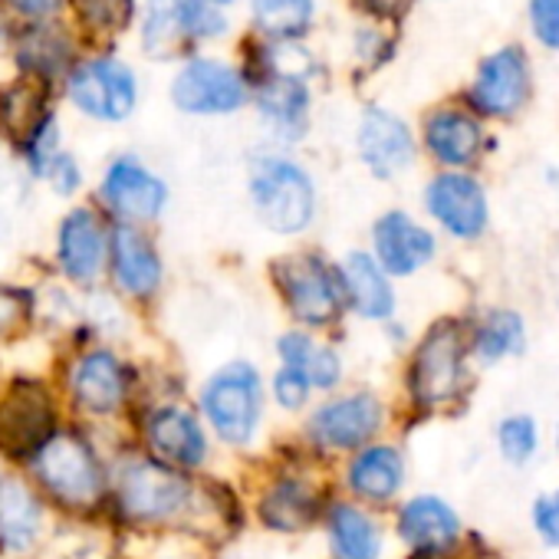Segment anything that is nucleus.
<instances>
[{
	"label": "nucleus",
	"mask_w": 559,
	"mask_h": 559,
	"mask_svg": "<svg viewBox=\"0 0 559 559\" xmlns=\"http://www.w3.org/2000/svg\"><path fill=\"white\" fill-rule=\"evenodd\" d=\"M178 27L188 37H217L224 34L227 24L211 4H201V0H178Z\"/></svg>",
	"instance_id": "4c0bfd02"
},
{
	"label": "nucleus",
	"mask_w": 559,
	"mask_h": 559,
	"mask_svg": "<svg viewBox=\"0 0 559 559\" xmlns=\"http://www.w3.org/2000/svg\"><path fill=\"white\" fill-rule=\"evenodd\" d=\"M171 103L185 116H234L250 103V83L227 63L191 60L171 83Z\"/></svg>",
	"instance_id": "4be33fe9"
},
{
	"label": "nucleus",
	"mask_w": 559,
	"mask_h": 559,
	"mask_svg": "<svg viewBox=\"0 0 559 559\" xmlns=\"http://www.w3.org/2000/svg\"><path fill=\"white\" fill-rule=\"evenodd\" d=\"M389 428H392V402L372 385L349 382L340 392L320 395L297 425L284 428V435L310 461L333 467L353 451L385 438Z\"/></svg>",
	"instance_id": "1a4fd4ad"
},
{
	"label": "nucleus",
	"mask_w": 559,
	"mask_h": 559,
	"mask_svg": "<svg viewBox=\"0 0 559 559\" xmlns=\"http://www.w3.org/2000/svg\"><path fill=\"white\" fill-rule=\"evenodd\" d=\"M188 395L227 467L257 461L280 435L266 402V369L253 356L237 353L207 366Z\"/></svg>",
	"instance_id": "39448f33"
},
{
	"label": "nucleus",
	"mask_w": 559,
	"mask_h": 559,
	"mask_svg": "<svg viewBox=\"0 0 559 559\" xmlns=\"http://www.w3.org/2000/svg\"><path fill=\"white\" fill-rule=\"evenodd\" d=\"M67 96L76 112L93 122L119 126L139 106V83L132 70L112 57L86 60L67 73Z\"/></svg>",
	"instance_id": "a211bd4d"
},
{
	"label": "nucleus",
	"mask_w": 559,
	"mask_h": 559,
	"mask_svg": "<svg viewBox=\"0 0 559 559\" xmlns=\"http://www.w3.org/2000/svg\"><path fill=\"white\" fill-rule=\"evenodd\" d=\"M552 503H556V507H559V493H556V500H552Z\"/></svg>",
	"instance_id": "de8ad7c7"
},
{
	"label": "nucleus",
	"mask_w": 559,
	"mask_h": 559,
	"mask_svg": "<svg viewBox=\"0 0 559 559\" xmlns=\"http://www.w3.org/2000/svg\"><path fill=\"white\" fill-rule=\"evenodd\" d=\"M533 520H536V530L546 543L559 546V507L552 500H536V510H533Z\"/></svg>",
	"instance_id": "a19ab883"
},
{
	"label": "nucleus",
	"mask_w": 559,
	"mask_h": 559,
	"mask_svg": "<svg viewBox=\"0 0 559 559\" xmlns=\"http://www.w3.org/2000/svg\"><path fill=\"white\" fill-rule=\"evenodd\" d=\"M366 250L399 284V280H412L415 273H421L438 257V237L415 214L389 207L372 221Z\"/></svg>",
	"instance_id": "aec40b11"
},
{
	"label": "nucleus",
	"mask_w": 559,
	"mask_h": 559,
	"mask_svg": "<svg viewBox=\"0 0 559 559\" xmlns=\"http://www.w3.org/2000/svg\"><path fill=\"white\" fill-rule=\"evenodd\" d=\"M198 477L158 464L129 438L112 451L106 533L122 552H139L155 543H185L194 516Z\"/></svg>",
	"instance_id": "f257e3e1"
},
{
	"label": "nucleus",
	"mask_w": 559,
	"mask_h": 559,
	"mask_svg": "<svg viewBox=\"0 0 559 559\" xmlns=\"http://www.w3.org/2000/svg\"><path fill=\"white\" fill-rule=\"evenodd\" d=\"M428 217L457 240H474L487 227V198L484 188L464 171H441L425 188Z\"/></svg>",
	"instance_id": "b1692460"
},
{
	"label": "nucleus",
	"mask_w": 559,
	"mask_h": 559,
	"mask_svg": "<svg viewBox=\"0 0 559 559\" xmlns=\"http://www.w3.org/2000/svg\"><path fill=\"white\" fill-rule=\"evenodd\" d=\"M76 11L96 31H119L132 21L135 0H76Z\"/></svg>",
	"instance_id": "e433bc0d"
},
{
	"label": "nucleus",
	"mask_w": 559,
	"mask_h": 559,
	"mask_svg": "<svg viewBox=\"0 0 559 559\" xmlns=\"http://www.w3.org/2000/svg\"><path fill=\"white\" fill-rule=\"evenodd\" d=\"M145 359L132 346L76 340L50 349V379L60 392L67 421L103 435H126V425L142 402Z\"/></svg>",
	"instance_id": "f03ea898"
},
{
	"label": "nucleus",
	"mask_w": 559,
	"mask_h": 559,
	"mask_svg": "<svg viewBox=\"0 0 559 559\" xmlns=\"http://www.w3.org/2000/svg\"><path fill=\"white\" fill-rule=\"evenodd\" d=\"M467 376V333L457 320L431 323L408 349L402 389L415 412H438L451 405Z\"/></svg>",
	"instance_id": "ddd939ff"
},
{
	"label": "nucleus",
	"mask_w": 559,
	"mask_h": 559,
	"mask_svg": "<svg viewBox=\"0 0 559 559\" xmlns=\"http://www.w3.org/2000/svg\"><path fill=\"white\" fill-rule=\"evenodd\" d=\"M198 559H221V556H198Z\"/></svg>",
	"instance_id": "49530a36"
},
{
	"label": "nucleus",
	"mask_w": 559,
	"mask_h": 559,
	"mask_svg": "<svg viewBox=\"0 0 559 559\" xmlns=\"http://www.w3.org/2000/svg\"><path fill=\"white\" fill-rule=\"evenodd\" d=\"M520 346H523V323H520L516 313H503V310L484 317V323L477 326V333L467 343V349L480 362H497V359H503L507 353H513Z\"/></svg>",
	"instance_id": "473e14b6"
},
{
	"label": "nucleus",
	"mask_w": 559,
	"mask_h": 559,
	"mask_svg": "<svg viewBox=\"0 0 559 559\" xmlns=\"http://www.w3.org/2000/svg\"><path fill=\"white\" fill-rule=\"evenodd\" d=\"M237 474L243 480L250 530L276 543L317 536L320 516L336 493L330 467L310 461L284 431L257 461L237 467Z\"/></svg>",
	"instance_id": "7ed1b4c3"
},
{
	"label": "nucleus",
	"mask_w": 559,
	"mask_h": 559,
	"mask_svg": "<svg viewBox=\"0 0 559 559\" xmlns=\"http://www.w3.org/2000/svg\"><path fill=\"white\" fill-rule=\"evenodd\" d=\"M86 198L109 217L112 227L158 230L171 207V185L135 152H119L99 168Z\"/></svg>",
	"instance_id": "4468645a"
},
{
	"label": "nucleus",
	"mask_w": 559,
	"mask_h": 559,
	"mask_svg": "<svg viewBox=\"0 0 559 559\" xmlns=\"http://www.w3.org/2000/svg\"><path fill=\"white\" fill-rule=\"evenodd\" d=\"M60 536V520L24 477L0 464V559H44Z\"/></svg>",
	"instance_id": "2eb2a0df"
},
{
	"label": "nucleus",
	"mask_w": 559,
	"mask_h": 559,
	"mask_svg": "<svg viewBox=\"0 0 559 559\" xmlns=\"http://www.w3.org/2000/svg\"><path fill=\"white\" fill-rule=\"evenodd\" d=\"M408 4L412 0H366V8L379 17H399V14H405Z\"/></svg>",
	"instance_id": "37998d69"
},
{
	"label": "nucleus",
	"mask_w": 559,
	"mask_h": 559,
	"mask_svg": "<svg viewBox=\"0 0 559 559\" xmlns=\"http://www.w3.org/2000/svg\"><path fill=\"white\" fill-rule=\"evenodd\" d=\"M17 60L31 76H40V80H53V76H63V73L73 70L70 67V44L57 31H34L21 44Z\"/></svg>",
	"instance_id": "2f4dec72"
},
{
	"label": "nucleus",
	"mask_w": 559,
	"mask_h": 559,
	"mask_svg": "<svg viewBox=\"0 0 559 559\" xmlns=\"http://www.w3.org/2000/svg\"><path fill=\"white\" fill-rule=\"evenodd\" d=\"M116 559H135V556H126V552H119V556H116Z\"/></svg>",
	"instance_id": "a18cd8bd"
},
{
	"label": "nucleus",
	"mask_w": 559,
	"mask_h": 559,
	"mask_svg": "<svg viewBox=\"0 0 559 559\" xmlns=\"http://www.w3.org/2000/svg\"><path fill=\"white\" fill-rule=\"evenodd\" d=\"M340 287L346 304V320L385 326L399 320V287L395 280L372 260L366 247H349L336 253Z\"/></svg>",
	"instance_id": "412c9836"
},
{
	"label": "nucleus",
	"mask_w": 559,
	"mask_h": 559,
	"mask_svg": "<svg viewBox=\"0 0 559 559\" xmlns=\"http://www.w3.org/2000/svg\"><path fill=\"white\" fill-rule=\"evenodd\" d=\"M37 340V284L34 276L0 273V356Z\"/></svg>",
	"instance_id": "bb28decb"
},
{
	"label": "nucleus",
	"mask_w": 559,
	"mask_h": 559,
	"mask_svg": "<svg viewBox=\"0 0 559 559\" xmlns=\"http://www.w3.org/2000/svg\"><path fill=\"white\" fill-rule=\"evenodd\" d=\"M178 34V0H152V14L145 24L148 53H168V44H175Z\"/></svg>",
	"instance_id": "c9c22d12"
},
{
	"label": "nucleus",
	"mask_w": 559,
	"mask_h": 559,
	"mask_svg": "<svg viewBox=\"0 0 559 559\" xmlns=\"http://www.w3.org/2000/svg\"><path fill=\"white\" fill-rule=\"evenodd\" d=\"M40 185H47V191H50L57 201L76 204V201H86V185H90V181H86L83 162H80L70 148H63V152L50 162V168L44 171Z\"/></svg>",
	"instance_id": "f704fd0d"
},
{
	"label": "nucleus",
	"mask_w": 559,
	"mask_h": 559,
	"mask_svg": "<svg viewBox=\"0 0 559 559\" xmlns=\"http://www.w3.org/2000/svg\"><path fill=\"white\" fill-rule=\"evenodd\" d=\"M266 402L273 412L276 428L284 431L290 425H297L307 408L317 402V392L310 385V379L297 369H284V366H270L266 369Z\"/></svg>",
	"instance_id": "c756f323"
},
{
	"label": "nucleus",
	"mask_w": 559,
	"mask_h": 559,
	"mask_svg": "<svg viewBox=\"0 0 559 559\" xmlns=\"http://www.w3.org/2000/svg\"><path fill=\"white\" fill-rule=\"evenodd\" d=\"M415 152H418L415 135L395 112L382 106H369L362 112L359 129H356V155L372 178L379 181L399 178L402 171L412 168Z\"/></svg>",
	"instance_id": "5701e85b"
},
{
	"label": "nucleus",
	"mask_w": 559,
	"mask_h": 559,
	"mask_svg": "<svg viewBox=\"0 0 559 559\" xmlns=\"http://www.w3.org/2000/svg\"><path fill=\"white\" fill-rule=\"evenodd\" d=\"M530 90V73H526V57L516 47H507L484 60L474 86H471V103L484 116H510L523 106Z\"/></svg>",
	"instance_id": "a878e982"
},
{
	"label": "nucleus",
	"mask_w": 559,
	"mask_h": 559,
	"mask_svg": "<svg viewBox=\"0 0 559 559\" xmlns=\"http://www.w3.org/2000/svg\"><path fill=\"white\" fill-rule=\"evenodd\" d=\"M500 451H503V457L513 461V464L530 461V454L536 451V425H533L526 415L507 418V421L500 425Z\"/></svg>",
	"instance_id": "58836bf2"
},
{
	"label": "nucleus",
	"mask_w": 559,
	"mask_h": 559,
	"mask_svg": "<svg viewBox=\"0 0 559 559\" xmlns=\"http://www.w3.org/2000/svg\"><path fill=\"white\" fill-rule=\"evenodd\" d=\"M317 536L323 543V559H385L392 530L385 513L333 493L320 516Z\"/></svg>",
	"instance_id": "6ab92c4d"
},
{
	"label": "nucleus",
	"mask_w": 559,
	"mask_h": 559,
	"mask_svg": "<svg viewBox=\"0 0 559 559\" xmlns=\"http://www.w3.org/2000/svg\"><path fill=\"white\" fill-rule=\"evenodd\" d=\"M253 21L273 37H297L313 21V0H253Z\"/></svg>",
	"instance_id": "72a5a7b5"
},
{
	"label": "nucleus",
	"mask_w": 559,
	"mask_h": 559,
	"mask_svg": "<svg viewBox=\"0 0 559 559\" xmlns=\"http://www.w3.org/2000/svg\"><path fill=\"white\" fill-rule=\"evenodd\" d=\"M50 103L44 90L34 80L14 83L8 90H0V135L8 139V145L17 152L24 139L50 116Z\"/></svg>",
	"instance_id": "c85d7f7f"
},
{
	"label": "nucleus",
	"mask_w": 559,
	"mask_h": 559,
	"mask_svg": "<svg viewBox=\"0 0 559 559\" xmlns=\"http://www.w3.org/2000/svg\"><path fill=\"white\" fill-rule=\"evenodd\" d=\"M60 4H63V0H11V8H17V11L27 14V17H47V14H53Z\"/></svg>",
	"instance_id": "79ce46f5"
},
{
	"label": "nucleus",
	"mask_w": 559,
	"mask_h": 559,
	"mask_svg": "<svg viewBox=\"0 0 559 559\" xmlns=\"http://www.w3.org/2000/svg\"><path fill=\"white\" fill-rule=\"evenodd\" d=\"M201 4H211V8H217V4H227V0H201Z\"/></svg>",
	"instance_id": "c03bdc74"
},
{
	"label": "nucleus",
	"mask_w": 559,
	"mask_h": 559,
	"mask_svg": "<svg viewBox=\"0 0 559 559\" xmlns=\"http://www.w3.org/2000/svg\"><path fill=\"white\" fill-rule=\"evenodd\" d=\"M333 490L353 503H362L369 510L389 513L408 487V457L399 441L389 435L353 451L349 457L336 461L330 467Z\"/></svg>",
	"instance_id": "dca6fc26"
},
{
	"label": "nucleus",
	"mask_w": 559,
	"mask_h": 559,
	"mask_svg": "<svg viewBox=\"0 0 559 559\" xmlns=\"http://www.w3.org/2000/svg\"><path fill=\"white\" fill-rule=\"evenodd\" d=\"M304 376L310 379L317 399L340 392L349 385V353L343 346V333L340 336H317L307 362H304Z\"/></svg>",
	"instance_id": "7c9ffc66"
},
{
	"label": "nucleus",
	"mask_w": 559,
	"mask_h": 559,
	"mask_svg": "<svg viewBox=\"0 0 559 559\" xmlns=\"http://www.w3.org/2000/svg\"><path fill=\"white\" fill-rule=\"evenodd\" d=\"M392 539L402 543L408 559H451L461 539V516L438 493L402 497L389 510Z\"/></svg>",
	"instance_id": "f3484780"
},
{
	"label": "nucleus",
	"mask_w": 559,
	"mask_h": 559,
	"mask_svg": "<svg viewBox=\"0 0 559 559\" xmlns=\"http://www.w3.org/2000/svg\"><path fill=\"white\" fill-rule=\"evenodd\" d=\"M530 17H533V31L536 37L559 50V0H533L530 4Z\"/></svg>",
	"instance_id": "ea45409f"
},
{
	"label": "nucleus",
	"mask_w": 559,
	"mask_h": 559,
	"mask_svg": "<svg viewBox=\"0 0 559 559\" xmlns=\"http://www.w3.org/2000/svg\"><path fill=\"white\" fill-rule=\"evenodd\" d=\"M188 392L191 379L178 366H168L162 356H148L142 402L126 425V438L158 464L201 477L224 467V457Z\"/></svg>",
	"instance_id": "423d86ee"
},
{
	"label": "nucleus",
	"mask_w": 559,
	"mask_h": 559,
	"mask_svg": "<svg viewBox=\"0 0 559 559\" xmlns=\"http://www.w3.org/2000/svg\"><path fill=\"white\" fill-rule=\"evenodd\" d=\"M266 294L284 317V326H297L320 336H340L346 320L336 253L313 240L287 243L263 260Z\"/></svg>",
	"instance_id": "0eeeda50"
},
{
	"label": "nucleus",
	"mask_w": 559,
	"mask_h": 559,
	"mask_svg": "<svg viewBox=\"0 0 559 559\" xmlns=\"http://www.w3.org/2000/svg\"><path fill=\"white\" fill-rule=\"evenodd\" d=\"M243 194L253 224L284 247L310 240L323 217L317 175L287 148H260L250 155Z\"/></svg>",
	"instance_id": "6e6552de"
},
{
	"label": "nucleus",
	"mask_w": 559,
	"mask_h": 559,
	"mask_svg": "<svg viewBox=\"0 0 559 559\" xmlns=\"http://www.w3.org/2000/svg\"><path fill=\"white\" fill-rule=\"evenodd\" d=\"M484 145V132L480 126L457 109H441L431 112L425 122V148L431 152L435 162L448 165V168H464L477 158Z\"/></svg>",
	"instance_id": "cd10ccee"
},
{
	"label": "nucleus",
	"mask_w": 559,
	"mask_h": 559,
	"mask_svg": "<svg viewBox=\"0 0 559 559\" xmlns=\"http://www.w3.org/2000/svg\"><path fill=\"white\" fill-rule=\"evenodd\" d=\"M126 435H103L67 421L27 461L24 477L67 530H106L112 451Z\"/></svg>",
	"instance_id": "20e7f679"
},
{
	"label": "nucleus",
	"mask_w": 559,
	"mask_h": 559,
	"mask_svg": "<svg viewBox=\"0 0 559 559\" xmlns=\"http://www.w3.org/2000/svg\"><path fill=\"white\" fill-rule=\"evenodd\" d=\"M250 103L257 106L270 139L280 148H294L310 132V90L300 80H263L250 90Z\"/></svg>",
	"instance_id": "393cba45"
},
{
	"label": "nucleus",
	"mask_w": 559,
	"mask_h": 559,
	"mask_svg": "<svg viewBox=\"0 0 559 559\" xmlns=\"http://www.w3.org/2000/svg\"><path fill=\"white\" fill-rule=\"evenodd\" d=\"M109 240H112V224L90 198L76 204H63V211L50 227V240L37 273L57 280V284H63L73 294L103 290Z\"/></svg>",
	"instance_id": "9b49d317"
},
{
	"label": "nucleus",
	"mask_w": 559,
	"mask_h": 559,
	"mask_svg": "<svg viewBox=\"0 0 559 559\" xmlns=\"http://www.w3.org/2000/svg\"><path fill=\"white\" fill-rule=\"evenodd\" d=\"M47 366L50 362L34 366L0 356V464L24 467V461L67 425Z\"/></svg>",
	"instance_id": "9d476101"
},
{
	"label": "nucleus",
	"mask_w": 559,
	"mask_h": 559,
	"mask_svg": "<svg viewBox=\"0 0 559 559\" xmlns=\"http://www.w3.org/2000/svg\"><path fill=\"white\" fill-rule=\"evenodd\" d=\"M103 290L142 320L158 313L171 290V260L158 240V230L112 227Z\"/></svg>",
	"instance_id": "f8f14e48"
}]
</instances>
